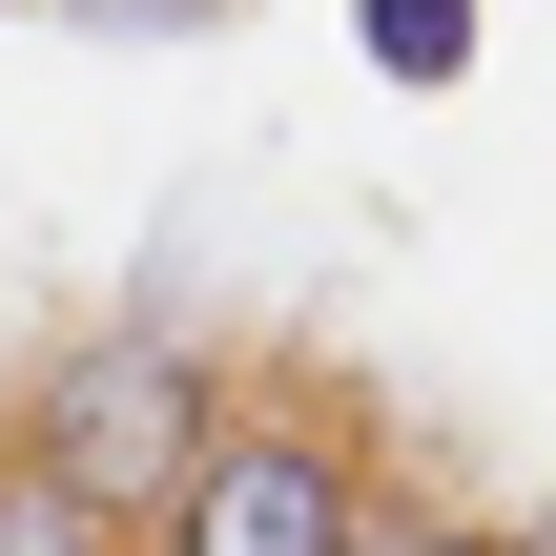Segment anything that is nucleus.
Masks as SVG:
<instances>
[{
	"label": "nucleus",
	"instance_id": "6",
	"mask_svg": "<svg viewBox=\"0 0 556 556\" xmlns=\"http://www.w3.org/2000/svg\"><path fill=\"white\" fill-rule=\"evenodd\" d=\"M516 556H556V516H536V536H516Z\"/></svg>",
	"mask_w": 556,
	"mask_h": 556
},
{
	"label": "nucleus",
	"instance_id": "1",
	"mask_svg": "<svg viewBox=\"0 0 556 556\" xmlns=\"http://www.w3.org/2000/svg\"><path fill=\"white\" fill-rule=\"evenodd\" d=\"M227 413H248V392H227V351H206L186 309H103V330H62V351H41V392H21V433H0V454H21L41 495H83L103 536L144 556Z\"/></svg>",
	"mask_w": 556,
	"mask_h": 556
},
{
	"label": "nucleus",
	"instance_id": "4",
	"mask_svg": "<svg viewBox=\"0 0 556 556\" xmlns=\"http://www.w3.org/2000/svg\"><path fill=\"white\" fill-rule=\"evenodd\" d=\"M0 556H124V536H103V516H83V495H41V475H21V454H0Z\"/></svg>",
	"mask_w": 556,
	"mask_h": 556
},
{
	"label": "nucleus",
	"instance_id": "3",
	"mask_svg": "<svg viewBox=\"0 0 556 556\" xmlns=\"http://www.w3.org/2000/svg\"><path fill=\"white\" fill-rule=\"evenodd\" d=\"M351 41H371L392 83H454V62H475V0H351Z\"/></svg>",
	"mask_w": 556,
	"mask_h": 556
},
{
	"label": "nucleus",
	"instance_id": "5",
	"mask_svg": "<svg viewBox=\"0 0 556 556\" xmlns=\"http://www.w3.org/2000/svg\"><path fill=\"white\" fill-rule=\"evenodd\" d=\"M371 556H516V536H475V516H371Z\"/></svg>",
	"mask_w": 556,
	"mask_h": 556
},
{
	"label": "nucleus",
	"instance_id": "2",
	"mask_svg": "<svg viewBox=\"0 0 556 556\" xmlns=\"http://www.w3.org/2000/svg\"><path fill=\"white\" fill-rule=\"evenodd\" d=\"M371 516H392L371 413H330V392H248V413L206 433V475L165 495L144 556H371Z\"/></svg>",
	"mask_w": 556,
	"mask_h": 556
}]
</instances>
